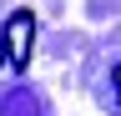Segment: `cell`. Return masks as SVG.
Masks as SVG:
<instances>
[{
	"label": "cell",
	"instance_id": "6da1fadb",
	"mask_svg": "<svg viewBox=\"0 0 121 116\" xmlns=\"http://www.w3.org/2000/svg\"><path fill=\"white\" fill-rule=\"evenodd\" d=\"M0 51L10 56L15 71H30V51H35V15H30V10H15L10 15L5 35H0Z\"/></svg>",
	"mask_w": 121,
	"mask_h": 116
},
{
	"label": "cell",
	"instance_id": "7a4b0ae2",
	"mask_svg": "<svg viewBox=\"0 0 121 116\" xmlns=\"http://www.w3.org/2000/svg\"><path fill=\"white\" fill-rule=\"evenodd\" d=\"M111 81H116V86H121V66H116V71H111Z\"/></svg>",
	"mask_w": 121,
	"mask_h": 116
},
{
	"label": "cell",
	"instance_id": "3957f363",
	"mask_svg": "<svg viewBox=\"0 0 121 116\" xmlns=\"http://www.w3.org/2000/svg\"><path fill=\"white\" fill-rule=\"evenodd\" d=\"M0 66H5V51H0Z\"/></svg>",
	"mask_w": 121,
	"mask_h": 116
}]
</instances>
